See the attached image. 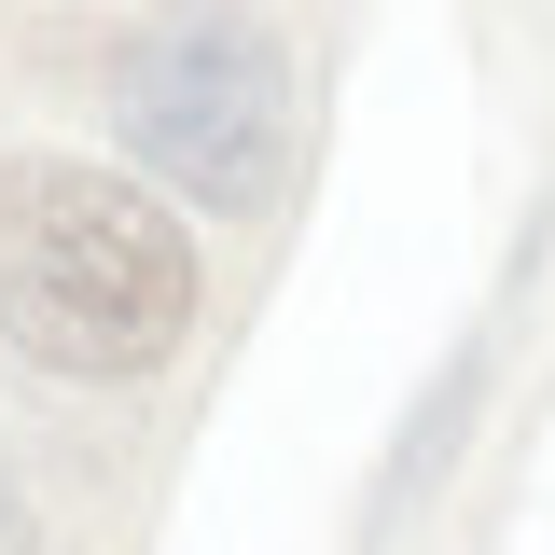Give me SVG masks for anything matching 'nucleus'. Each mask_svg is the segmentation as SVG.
I'll use <instances>...</instances> for the list:
<instances>
[{
  "mask_svg": "<svg viewBox=\"0 0 555 555\" xmlns=\"http://www.w3.org/2000/svg\"><path fill=\"white\" fill-rule=\"evenodd\" d=\"M181 334H195V236L167 222V195L69 153H0V347L14 361L126 389V375H167Z\"/></svg>",
  "mask_w": 555,
  "mask_h": 555,
  "instance_id": "obj_1",
  "label": "nucleus"
},
{
  "mask_svg": "<svg viewBox=\"0 0 555 555\" xmlns=\"http://www.w3.org/2000/svg\"><path fill=\"white\" fill-rule=\"evenodd\" d=\"M112 126L167 195L250 222L278 195V153H292V56L250 0H181L112 56Z\"/></svg>",
  "mask_w": 555,
  "mask_h": 555,
  "instance_id": "obj_2",
  "label": "nucleus"
},
{
  "mask_svg": "<svg viewBox=\"0 0 555 555\" xmlns=\"http://www.w3.org/2000/svg\"><path fill=\"white\" fill-rule=\"evenodd\" d=\"M0 555H28V500L14 486H0Z\"/></svg>",
  "mask_w": 555,
  "mask_h": 555,
  "instance_id": "obj_3",
  "label": "nucleus"
}]
</instances>
